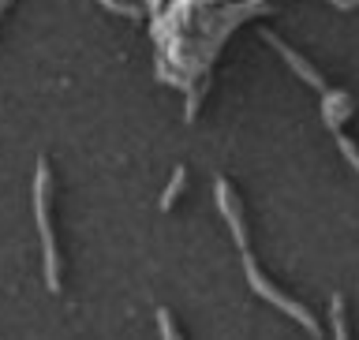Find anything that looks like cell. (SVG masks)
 <instances>
[{
    "label": "cell",
    "mask_w": 359,
    "mask_h": 340,
    "mask_svg": "<svg viewBox=\"0 0 359 340\" xmlns=\"http://www.w3.org/2000/svg\"><path fill=\"white\" fill-rule=\"evenodd\" d=\"M34 213H38V232H41V251H45V285H49V292H60L56 240L49 224V165L45 161H38V176H34Z\"/></svg>",
    "instance_id": "6da1fadb"
},
{
    "label": "cell",
    "mask_w": 359,
    "mask_h": 340,
    "mask_svg": "<svg viewBox=\"0 0 359 340\" xmlns=\"http://www.w3.org/2000/svg\"><path fill=\"white\" fill-rule=\"evenodd\" d=\"M4 4H8V0H0V11H4Z\"/></svg>",
    "instance_id": "ba28073f"
},
{
    "label": "cell",
    "mask_w": 359,
    "mask_h": 340,
    "mask_svg": "<svg viewBox=\"0 0 359 340\" xmlns=\"http://www.w3.org/2000/svg\"><path fill=\"white\" fill-rule=\"evenodd\" d=\"M330 314H333V336H348V322H344V299L341 296H333L330 299Z\"/></svg>",
    "instance_id": "8992f818"
},
{
    "label": "cell",
    "mask_w": 359,
    "mask_h": 340,
    "mask_svg": "<svg viewBox=\"0 0 359 340\" xmlns=\"http://www.w3.org/2000/svg\"><path fill=\"white\" fill-rule=\"evenodd\" d=\"M243 266H247V280H251V288H255V292H258V296H262L266 303H273V307H280V311H285V314H288V318H296L299 325H307V333H311V336H322V329H318V322H314V318H311V314H307V311H303V307H299V303H292L288 296H280V292H277L273 285H266V277H262V273H258V266H255V258H247V262H243Z\"/></svg>",
    "instance_id": "7a4b0ae2"
},
{
    "label": "cell",
    "mask_w": 359,
    "mask_h": 340,
    "mask_svg": "<svg viewBox=\"0 0 359 340\" xmlns=\"http://www.w3.org/2000/svg\"><path fill=\"white\" fill-rule=\"evenodd\" d=\"M348 112H352V97L341 94V90H325V101H322L325 128H330V131H341V123L348 120Z\"/></svg>",
    "instance_id": "277c9868"
},
{
    "label": "cell",
    "mask_w": 359,
    "mask_h": 340,
    "mask_svg": "<svg viewBox=\"0 0 359 340\" xmlns=\"http://www.w3.org/2000/svg\"><path fill=\"white\" fill-rule=\"evenodd\" d=\"M157 329H161V336L165 340H176L180 333H176V325H172V318H168V311L161 307V311H157Z\"/></svg>",
    "instance_id": "52a82bcc"
},
{
    "label": "cell",
    "mask_w": 359,
    "mask_h": 340,
    "mask_svg": "<svg viewBox=\"0 0 359 340\" xmlns=\"http://www.w3.org/2000/svg\"><path fill=\"white\" fill-rule=\"evenodd\" d=\"M184 184H187V168L184 165H180L176 168V172H172V179H168V187H165V195H161V210L168 213V210H172V202H176V195H180V191H184Z\"/></svg>",
    "instance_id": "5b68a950"
},
{
    "label": "cell",
    "mask_w": 359,
    "mask_h": 340,
    "mask_svg": "<svg viewBox=\"0 0 359 340\" xmlns=\"http://www.w3.org/2000/svg\"><path fill=\"white\" fill-rule=\"evenodd\" d=\"M262 38H266V45H269V49H277V53H280V56H285V60L292 64V72H296V75L303 79V83H311L314 90H322V94H325V79H322L318 72H314V67H311L307 60H303V56H299L296 49H288V45L280 41L273 30H266V27H262Z\"/></svg>",
    "instance_id": "3957f363"
}]
</instances>
